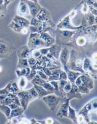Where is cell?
<instances>
[{
    "label": "cell",
    "instance_id": "cell-3",
    "mask_svg": "<svg viewBox=\"0 0 97 124\" xmlns=\"http://www.w3.org/2000/svg\"><path fill=\"white\" fill-rule=\"evenodd\" d=\"M46 43L40 37V34H32L29 38L28 48L30 49H36L42 48L46 45Z\"/></svg>",
    "mask_w": 97,
    "mask_h": 124
},
{
    "label": "cell",
    "instance_id": "cell-27",
    "mask_svg": "<svg viewBox=\"0 0 97 124\" xmlns=\"http://www.w3.org/2000/svg\"><path fill=\"white\" fill-rule=\"evenodd\" d=\"M31 69L32 70H31V74H30V75H29L28 77L26 78L27 80L29 81L32 80L33 79V78L37 74L36 70H35L34 69Z\"/></svg>",
    "mask_w": 97,
    "mask_h": 124
},
{
    "label": "cell",
    "instance_id": "cell-26",
    "mask_svg": "<svg viewBox=\"0 0 97 124\" xmlns=\"http://www.w3.org/2000/svg\"><path fill=\"white\" fill-rule=\"evenodd\" d=\"M67 74L66 72L64 71H63L61 70L60 71V75H59V80H67Z\"/></svg>",
    "mask_w": 97,
    "mask_h": 124
},
{
    "label": "cell",
    "instance_id": "cell-11",
    "mask_svg": "<svg viewBox=\"0 0 97 124\" xmlns=\"http://www.w3.org/2000/svg\"><path fill=\"white\" fill-rule=\"evenodd\" d=\"M14 20L16 23L15 24L21 29H22V28H28L30 24V23L28 20L23 17L19 16H16Z\"/></svg>",
    "mask_w": 97,
    "mask_h": 124
},
{
    "label": "cell",
    "instance_id": "cell-19",
    "mask_svg": "<svg viewBox=\"0 0 97 124\" xmlns=\"http://www.w3.org/2000/svg\"><path fill=\"white\" fill-rule=\"evenodd\" d=\"M18 85L20 88L21 90H23V89L27 85L26 78L25 77H21L19 82Z\"/></svg>",
    "mask_w": 97,
    "mask_h": 124
},
{
    "label": "cell",
    "instance_id": "cell-13",
    "mask_svg": "<svg viewBox=\"0 0 97 124\" xmlns=\"http://www.w3.org/2000/svg\"><path fill=\"white\" fill-rule=\"evenodd\" d=\"M59 28H69L70 29H76L78 28H75L74 27L72 26L69 21V16H67L63 20L61 21L60 23L58 25Z\"/></svg>",
    "mask_w": 97,
    "mask_h": 124
},
{
    "label": "cell",
    "instance_id": "cell-14",
    "mask_svg": "<svg viewBox=\"0 0 97 124\" xmlns=\"http://www.w3.org/2000/svg\"><path fill=\"white\" fill-rule=\"evenodd\" d=\"M61 69H57L52 70L51 75L48 78V82L52 81L59 80V75Z\"/></svg>",
    "mask_w": 97,
    "mask_h": 124
},
{
    "label": "cell",
    "instance_id": "cell-25",
    "mask_svg": "<svg viewBox=\"0 0 97 124\" xmlns=\"http://www.w3.org/2000/svg\"><path fill=\"white\" fill-rule=\"evenodd\" d=\"M37 62V60L33 58H30L28 59V62L29 67H31L34 66Z\"/></svg>",
    "mask_w": 97,
    "mask_h": 124
},
{
    "label": "cell",
    "instance_id": "cell-22",
    "mask_svg": "<svg viewBox=\"0 0 97 124\" xmlns=\"http://www.w3.org/2000/svg\"><path fill=\"white\" fill-rule=\"evenodd\" d=\"M36 73L39 75V76L40 78H42V79L46 81L47 82L48 80V77L44 74V73L43 72L42 69L41 70H36Z\"/></svg>",
    "mask_w": 97,
    "mask_h": 124
},
{
    "label": "cell",
    "instance_id": "cell-29",
    "mask_svg": "<svg viewBox=\"0 0 97 124\" xmlns=\"http://www.w3.org/2000/svg\"><path fill=\"white\" fill-rule=\"evenodd\" d=\"M88 16L89 22L90 24H93L95 21V17L93 16V15L90 13H88Z\"/></svg>",
    "mask_w": 97,
    "mask_h": 124
},
{
    "label": "cell",
    "instance_id": "cell-23",
    "mask_svg": "<svg viewBox=\"0 0 97 124\" xmlns=\"http://www.w3.org/2000/svg\"><path fill=\"white\" fill-rule=\"evenodd\" d=\"M75 32V31L71 32L68 30H64L61 32V35L64 37L69 38L72 36V35Z\"/></svg>",
    "mask_w": 97,
    "mask_h": 124
},
{
    "label": "cell",
    "instance_id": "cell-21",
    "mask_svg": "<svg viewBox=\"0 0 97 124\" xmlns=\"http://www.w3.org/2000/svg\"><path fill=\"white\" fill-rule=\"evenodd\" d=\"M19 66L21 69L26 68L29 67L28 62V59H21L19 62Z\"/></svg>",
    "mask_w": 97,
    "mask_h": 124
},
{
    "label": "cell",
    "instance_id": "cell-6",
    "mask_svg": "<svg viewBox=\"0 0 97 124\" xmlns=\"http://www.w3.org/2000/svg\"><path fill=\"white\" fill-rule=\"evenodd\" d=\"M66 72L67 74V78L71 84H74L75 81L82 74L79 72L70 70L66 66L64 67Z\"/></svg>",
    "mask_w": 97,
    "mask_h": 124
},
{
    "label": "cell",
    "instance_id": "cell-24",
    "mask_svg": "<svg viewBox=\"0 0 97 124\" xmlns=\"http://www.w3.org/2000/svg\"><path fill=\"white\" fill-rule=\"evenodd\" d=\"M71 83L69 80H68L67 83H66V85L65 86H64V87L63 88L64 92L65 94L68 93L71 90Z\"/></svg>",
    "mask_w": 97,
    "mask_h": 124
},
{
    "label": "cell",
    "instance_id": "cell-4",
    "mask_svg": "<svg viewBox=\"0 0 97 124\" xmlns=\"http://www.w3.org/2000/svg\"><path fill=\"white\" fill-rule=\"evenodd\" d=\"M18 96L20 98V103L24 109H26L28 104L35 99L28 90L21 91L18 93Z\"/></svg>",
    "mask_w": 97,
    "mask_h": 124
},
{
    "label": "cell",
    "instance_id": "cell-32",
    "mask_svg": "<svg viewBox=\"0 0 97 124\" xmlns=\"http://www.w3.org/2000/svg\"><path fill=\"white\" fill-rule=\"evenodd\" d=\"M27 122H21L20 124H28Z\"/></svg>",
    "mask_w": 97,
    "mask_h": 124
},
{
    "label": "cell",
    "instance_id": "cell-2",
    "mask_svg": "<svg viewBox=\"0 0 97 124\" xmlns=\"http://www.w3.org/2000/svg\"><path fill=\"white\" fill-rule=\"evenodd\" d=\"M62 98L55 94H50L42 99V100L47 105L48 108L52 111H54L60 103Z\"/></svg>",
    "mask_w": 97,
    "mask_h": 124
},
{
    "label": "cell",
    "instance_id": "cell-18",
    "mask_svg": "<svg viewBox=\"0 0 97 124\" xmlns=\"http://www.w3.org/2000/svg\"><path fill=\"white\" fill-rule=\"evenodd\" d=\"M41 86H42L45 89V90L48 91L52 92L54 93V92H55L54 88L53 86L51 85L48 82H46L44 83H42Z\"/></svg>",
    "mask_w": 97,
    "mask_h": 124
},
{
    "label": "cell",
    "instance_id": "cell-10",
    "mask_svg": "<svg viewBox=\"0 0 97 124\" xmlns=\"http://www.w3.org/2000/svg\"><path fill=\"white\" fill-rule=\"evenodd\" d=\"M70 56V53L69 50L66 48L62 50L60 56V62L64 67L66 66L68 62Z\"/></svg>",
    "mask_w": 97,
    "mask_h": 124
},
{
    "label": "cell",
    "instance_id": "cell-20",
    "mask_svg": "<svg viewBox=\"0 0 97 124\" xmlns=\"http://www.w3.org/2000/svg\"><path fill=\"white\" fill-rule=\"evenodd\" d=\"M68 111H69V115L68 116L74 122H76V113L74 109L72 108L70 105L68 107Z\"/></svg>",
    "mask_w": 97,
    "mask_h": 124
},
{
    "label": "cell",
    "instance_id": "cell-17",
    "mask_svg": "<svg viewBox=\"0 0 97 124\" xmlns=\"http://www.w3.org/2000/svg\"><path fill=\"white\" fill-rule=\"evenodd\" d=\"M40 37L46 44H51L52 42L53 39L50 36L46 33H42Z\"/></svg>",
    "mask_w": 97,
    "mask_h": 124
},
{
    "label": "cell",
    "instance_id": "cell-1",
    "mask_svg": "<svg viewBox=\"0 0 97 124\" xmlns=\"http://www.w3.org/2000/svg\"><path fill=\"white\" fill-rule=\"evenodd\" d=\"M75 84L81 94H88L94 88L93 80L89 74H82L76 79Z\"/></svg>",
    "mask_w": 97,
    "mask_h": 124
},
{
    "label": "cell",
    "instance_id": "cell-30",
    "mask_svg": "<svg viewBox=\"0 0 97 124\" xmlns=\"http://www.w3.org/2000/svg\"><path fill=\"white\" fill-rule=\"evenodd\" d=\"M33 56L35 58H40V56L41 55V53L40 51H36L34 52L33 53Z\"/></svg>",
    "mask_w": 97,
    "mask_h": 124
},
{
    "label": "cell",
    "instance_id": "cell-9",
    "mask_svg": "<svg viewBox=\"0 0 97 124\" xmlns=\"http://www.w3.org/2000/svg\"><path fill=\"white\" fill-rule=\"evenodd\" d=\"M33 85L34 88L35 89L38 94V98L39 99H42L46 96L50 94H54V93L45 90V89L42 86L36 84Z\"/></svg>",
    "mask_w": 97,
    "mask_h": 124
},
{
    "label": "cell",
    "instance_id": "cell-5",
    "mask_svg": "<svg viewBox=\"0 0 97 124\" xmlns=\"http://www.w3.org/2000/svg\"><path fill=\"white\" fill-rule=\"evenodd\" d=\"M65 98L69 101L74 99L81 100L83 98L82 94L79 92L78 88L75 84H72L71 90L66 94Z\"/></svg>",
    "mask_w": 97,
    "mask_h": 124
},
{
    "label": "cell",
    "instance_id": "cell-28",
    "mask_svg": "<svg viewBox=\"0 0 97 124\" xmlns=\"http://www.w3.org/2000/svg\"><path fill=\"white\" fill-rule=\"evenodd\" d=\"M17 73L19 77H25L26 74V68L22 69L20 70H18Z\"/></svg>",
    "mask_w": 97,
    "mask_h": 124
},
{
    "label": "cell",
    "instance_id": "cell-16",
    "mask_svg": "<svg viewBox=\"0 0 97 124\" xmlns=\"http://www.w3.org/2000/svg\"><path fill=\"white\" fill-rule=\"evenodd\" d=\"M40 12H39V13L36 16L38 20L40 21H45L48 19L49 15L48 14V13L46 11V10L42 9Z\"/></svg>",
    "mask_w": 97,
    "mask_h": 124
},
{
    "label": "cell",
    "instance_id": "cell-31",
    "mask_svg": "<svg viewBox=\"0 0 97 124\" xmlns=\"http://www.w3.org/2000/svg\"><path fill=\"white\" fill-rule=\"evenodd\" d=\"M6 49V47L5 45L0 43V52H4Z\"/></svg>",
    "mask_w": 97,
    "mask_h": 124
},
{
    "label": "cell",
    "instance_id": "cell-7",
    "mask_svg": "<svg viewBox=\"0 0 97 124\" xmlns=\"http://www.w3.org/2000/svg\"><path fill=\"white\" fill-rule=\"evenodd\" d=\"M26 3L28 4L29 7V9L32 16L33 17L36 16L41 9L40 5L38 4V3L33 2L31 1L28 0L26 1Z\"/></svg>",
    "mask_w": 97,
    "mask_h": 124
},
{
    "label": "cell",
    "instance_id": "cell-15",
    "mask_svg": "<svg viewBox=\"0 0 97 124\" xmlns=\"http://www.w3.org/2000/svg\"><path fill=\"white\" fill-rule=\"evenodd\" d=\"M18 12L21 15H26L29 13L28 7L26 4L23 2H21L18 8Z\"/></svg>",
    "mask_w": 97,
    "mask_h": 124
},
{
    "label": "cell",
    "instance_id": "cell-8",
    "mask_svg": "<svg viewBox=\"0 0 97 124\" xmlns=\"http://www.w3.org/2000/svg\"><path fill=\"white\" fill-rule=\"evenodd\" d=\"M70 101L66 99V100L61 105L57 114V116L66 117L68 114V107L69 105Z\"/></svg>",
    "mask_w": 97,
    "mask_h": 124
},
{
    "label": "cell",
    "instance_id": "cell-12",
    "mask_svg": "<svg viewBox=\"0 0 97 124\" xmlns=\"http://www.w3.org/2000/svg\"><path fill=\"white\" fill-rule=\"evenodd\" d=\"M32 54L30 50L26 46L21 48L19 53V56L21 58L24 59L31 58Z\"/></svg>",
    "mask_w": 97,
    "mask_h": 124
}]
</instances>
